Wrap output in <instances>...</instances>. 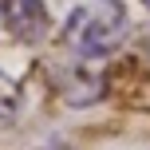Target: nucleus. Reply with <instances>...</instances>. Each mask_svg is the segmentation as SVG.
<instances>
[{"instance_id": "f257e3e1", "label": "nucleus", "mask_w": 150, "mask_h": 150, "mask_svg": "<svg viewBox=\"0 0 150 150\" xmlns=\"http://www.w3.org/2000/svg\"><path fill=\"white\" fill-rule=\"evenodd\" d=\"M127 28H130V20H127V4L122 0H83L63 20V47L79 63L103 59V55H111L122 44Z\"/></svg>"}, {"instance_id": "f03ea898", "label": "nucleus", "mask_w": 150, "mask_h": 150, "mask_svg": "<svg viewBox=\"0 0 150 150\" xmlns=\"http://www.w3.org/2000/svg\"><path fill=\"white\" fill-rule=\"evenodd\" d=\"M0 24L20 44H40L52 36V12L44 0H0Z\"/></svg>"}, {"instance_id": "7ed1b4c3", "label": "nucleus", "mask_w": 150, "mask_h": 150, "mask_svg": "<svg viewBox=\"0 0 150 150\" xmlns=\"http://www.w3.org/2000/svg\"><path fill=\"white\" fill-rule=\"evenodd\" d=\"M16 111H20V91H16V87H8V83H0V122H4V119H12Z\"/></svg>"}, {"instance_id": "20e7f679", "label": "nucleus", "mask_w": 150, "mask_h": 150, "mask_svg": "<svg viewBox=\"0 0 150 150\" xmlns=\"http://www.w3.org/2000/svg\"><path fill=\"white\" fill-rule=\"evenodd\" d=\"M142 4H146V12H150V0H142Z\"/></svg>"}, {"instance_id": "39448f33", "label": "nucleus", "mask_w": 150, "mask_h": 150, "mask_svg": "<svg viewBox=\"0 0 150 150\" xmlns=\"http://www.w3.org/2000/svg\"><path fill=\"white\" fill-rule=\"evenodd\" d=\"M52 150H67V146H52Z\"/></svg>"}]
</instances>
